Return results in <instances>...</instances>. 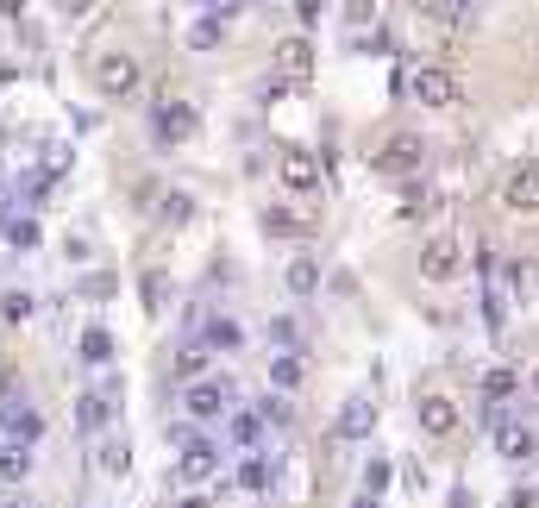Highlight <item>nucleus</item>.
<instances>
[{
    "label": "nucleus",
    "mask_w": 539,
    "mask_h": 508,
    "mask_svg": "<svg viewBox=\"0 0 539 508\" xmlns=\"http://www.w3.org/2000/svg\"><path fill=\"white\" fill-rule=\"evenodd\" d=\"M120 402H126V377H120V371H101V377L76 396V427H82V433H107L113 414H120Z\"/></svg>",
    "instance_id": "obj_1"
},
{
    "label": "nucleus",
    "mask_w": 539,
    "mask_h": 508,
    "mask_svg": "<svg viewBox=\"0 0 539 508\" xmlns=\"http://www.w3.org/2000/svg\"><path fill=\"white\" fill-rule=\"evenodd\" d=\"M151 145L157 151H176V145H189V138L201 132V107L195 101H182V95H163L157 107H151Z\"/></svg>",
    "instance_id": "obj_2"
},
{
    "label": "nucleus",
    "mask_w": 539,
    "mask_h": 508,
    "mask_svg": "<svg viewBox=\"0 0 539 508\" xmlns=\"http://www.w3.org/2000/svg\"><path fill=\"white\" fill-rule=\"evenodd\" d=\"M232 408H239V383L220 377V371L182 389V414H189V421H220V414H232Z\"/></svg>",
    "instance_id": "obj_3"
},
{
    "label": "nucleus",
    "mask_w": 539,
    "mask_h": 508,
    "mask_svg": "<svg viewBox=\"0 0 539 508\" xmlns=\"http://www.w3.org/2000/svg\"><path fill=\"white\" fill-rule=\"evenodd\" d=\"M420 164H427V145H420V132H389L383 145H377V157H370V170H377V176H395V182L420 176Z\"/></svg>",
    "instance_id": "obj_4"
},
{
    "label": "nucleus",
    "mask_w": 539,
    "mask_h": 508,
    "mask_svg": "<svg viewBox=\"0 0 539 508\" xmlns=\"http://www.w3.org/2000/svg\"><path fill=\"white\" fill-rule=\"evenodd\" d=\"M220 440H195L189 452H176V465H170V490H207V483L220 477Z\"/></svg>",
    "instance_id": "obj_5"
},
{
    "label": "nucleus",
    "mask_w": 539,
    "mask_h": 508,
    "mask_svg": "<svg viewBox=\"0 0 539 508\" xmlns=\"http://www.w3.org/2000/svg\"><path fill=\"white\" fill-rule=\"evenodd\" d=\"M138 82H145V69H138L132 51H101V57H95V88H101L107 101L138 95Z\"/></svg>",
    "instance_id": "obj_6"
},
{
    "label": "nucleus",
    "mask_w": 539,
    "mask_h": 508,
    "mask_svg": "<svg viewBox=\"0 0 539 508\" xmlns=\"http://www.w3.org/2000/svg\"><path fill=\"white\" fill-rule=\"evenodd\" d=\"M408 95L420 107H458L464 101V82L452 76V69H439V63H420L414 76H408Z\"/></svg>",
    "instance_id": "obj_7"
},
{
    "label": "nucleus",
    "mask_w": 539,
    "mask_h": 508,
    "mask_svg": "<svg viewBox=\"0 0 539 508\" xmlns=\"http://www.w3.org/2000/svg\"><path fill=\"white\" fill-rule=\"evenodd\" d=\"M38 433H44V414L26 402V396H0V440H13V446H38Z\"/></svg>",
    "instance_id": "obj_8"
},
{
    "label": "nucleus",
    "mask_w": 539,
    "mask_h": 508,
    "mask_svg": "<svg viewBox=\"0 0 539 508\" xmlns=\"http://www.w3.org/2000/svg\"><path fill=\"white\" fill-rule=\"evenodd\" d=\"M420 276H427V283H458V276H464V245L452 233L427 239V245H420Z\"/></svg>",
    "instance_id": "obj_9"
},
{
    "label": "nucleus",
    "mask_w": 539,
    "mask_h": 508,
    "mask_svg": "<svg viewBox=\"0 0 539 508\" xmlns=\"http://www.w3.org/2000/svg\"><path fill=\"white\" fill-rule=\"evenodd\" d=\"M414 421H420L427 440H452V433H458V402L439 396V389H420V396H414Z\"/></svg>",
    "instance_id": "obj_10"
},
{
    "label": "nucleus",
    "mask_w": 539,
    "mask_h": 508,
    "mask_svg": "<svg viewBox=\"0 0 539 508\" xmlns=\"http://www.w3.org/2000/svg\"><path fill=\"white\" fill-rule=\"evenodd\" d=\"M370 427H377V396H370V389H358V396H345V402H339L333 440H345V446H358V440H370Z\"/></svg>",
    "instance_id": "obj_11"
},
{
    "label": "nucleus",
    "mask_w": 539,
    "mask_h": 508,
    "mask_svg": "<svg viewBox=\"0 0 539 508\" xmlns=\"http://www.w3.org/2000/svg\"><path fill=\"white\" fill-rule=\"evenodd\" d=\"M502 201L514 207V214H539V164H533V157L508 164V176H502Z\"/></svg>",
    "instance_id": "obj_12"
},
{
    "label": "nucleus",
    "mask_w": 539,
    "mask_h": 508,
    "mask_svg": "<svg viewBox=\"0 0 539 508\" xmlns=\"http://www.w3.org/2000/svg\"><path fill=\"white\" fill-rule=\"evenodd\" d=\"M195 345H207V352H239V345H245V327H239V320H232V314H214V308H207L201 314V333H195Z\"/></svg>",
    "instance_id": "obj_13"
},
{
    "label": "nucleus",
    "mask_w": 539,
    "mask_h": 508,
    "mask_svg": "<svg viewBox=\"0 0 539 508\" xmlns=\"http://www.w3.org/2000/svg\"><path fill=\"white\" fill-rule=\"evenodd\" d=\"M276 477H283V465H276L270 452H245V458H239V471H232V483H239V490H251V496H270V490H276Z\"/></svg>",
    "instance_id": "obj_14"
},
{
    "label": "nucleus",
    "mask_w": 539,
    "mask_h": 508,
    "mask_svg": "<svg viewBox=\"0 0 539 508\" xmlns=\"http://www.w3.org/2000/svg\"><path fill=\"white\" fill-rule=\"evenodd\" d=\"M239 13H245V7H207L201 19H189V32H182V38H189V51H214V44L226 38V26H232Z\"/></svg>",
    "instance_id": "obj_15"
},
{
    "label": "nucleus",
    "mask_w": 539,
    "mask_h": 508,
    "mask_svg": "<svg viewBox=\"0 0 539 508\" xmlns=\"http://www.w3.org/2000/svg\"><path fill=\"white\" fill-rule=\"evenodd\" d=\"M276 170H283V182H289L295 195H314L320 189V164H314V151H301V145H283V164H276Z\"/></svg>",
    "instance_id": "obj_16"
},
{
    "label": "nucleus",
    "mask_w": 539,
    "mask_h": 508,
    "mask_svg": "<svg viewBox=\"0 0 539 508\" xmlns=\"http://www.w3.org/2000/svg\"><path fill=\"white\" fill-rule=\"evenodd\" d=\"M264 433H270V427H264V414H257V402H251V408L239 402V408L226 414V440L239 446V452H257V446H264Z\"/></svg>",
    "instance_id": "obj_17"
},
{
    "label": "nucleus",
    "mask_w": 539,
    "mask_h": 508,
    "mask_svg": "<svg viewBox=\"0 0 539 508\" xmlns=\"http://www.w3.org/2000/svg\"><path fill=\"white\" fill-rule=\"evenodd\" d=\"M502 295H508V302L539 295V264L533 258H502Z\"/></svg>",
    "instance_id": "obj_18"
},
{
    "label": "nucleus",
    "mask_w": 539,
    "mask_h": 508,
    "mask_svg": "<svg viewBox=\"0 0 539 508\" xmlns=\"http://www.w3.org/2000/svg\"><path fill=\"white\" fill-rule=\"evenodd\" d=\"M270 57H276V69H283L289 82H301V76L314 69V44L295 32V38H276V51H270Z\"/></svg>",
    "instance_id": "obj_19"
},
{
    "label": "nucleus",
    "mask_w": 539,
    "mask_h": 508,
    "mask_svg": "<svg viewBox=\"0 0 539 508\" xmlns=\"http://www.w3.org/2000/svg\"><path fill=\"white\" fill-rule=\"evenodd\" d=\"M76 352H82V364H88V371H113V358H120V345H113V333H107V327H82Z\"/></svg>",
    "instance_id": "obj_20"
},
{
    "label": "nucleus",
    "mask_w": 539,
    "mask_h": 508,
    "mask_svg": "<svg viewBox=\"0 0 539 508\" xmlns=\"http://www.w3.org/2000/svg\"><path fill=\"white\" fill-rule=\"evenodd\" d=\"M170 377L189 389V383H201V377H214V352L207 345H182V352L170 358Z\"/></svg>",
    "instance_id": "obj_21"
},
{
    "label": "nucleus",
    "mask_w": 539,
    "mask_h": 508,
    "mask_svg": "<svg viewBox=\"0 0 539 508\" xmlns=\"http://www.w3.org/2000/svg\"><path fill=\"white\" fill-rule=\"evenodd\" d=\"M301 383H308V358H301V352H276L270 358V389H276V396H295Z\"/></svg>",
    "instance_id": "obj_22"
},
{
    "label": "nucleus",
    "mask_w": 539,
    "mask_h": 508,
    "mask_svg": "<svg viewBox=\"0 0 539 508\" xmlns=\"http://www.w3.org/2000/svg\"><path fill=\"white\" fill-rule=\"evenodd\" d=\"M95 471H101V477H126V471H132V446H126V433H107V440L95 446Z\"/></svg>",
    "instance_id": "obj_23"
},
{
    "label": "nucleus",
    "mask_w": 539,
    "mask_h": 508,
    "mask_svg": "<svg viewBox=\"0 0 539 508\" xmlns=\"http://www.w3.org/2000/svg\"><path fill=\"white\" fill-rule=\"evenodd\" d=\"M514 396H521V371H508V364H489V371H483V396L477 402H514Z\"/></svg>",
    "instance_id": "obj_24"
},
{
    "label": "nucleus",
    "mask_w": 539,
    "mask_h": 508,
    "mask_svg": "<svg viewBox=\"0 0 539 508\" xmlns=\"http://www.w3.org/2000/svg\"><path fill=\"white\" fill-rule=\"evenodd\" d=\"M496 452H502V458H514V465H521V458H533V452H539V440H533V427H521V421H508V427L496 433Z\"/></svg>",
    "instance_id": "obj_25"
},
{
    "label": "nucleus",
    "mask_w": 539,
    "mask_h": 508,
    "mask_svg": "<svg viewBox=\"0 0 539 508\" xmlns=\"http://www.w3.org/2000/svg\"><path fill=\"white\" fill-rule=\"evenodd\" d=\"M257 226H264L270 239H308V220H295L289 207H264V214H257Z\"/></svg>",
    "instance_id": "obj_26"
},
{
    "label": "nucleus",
    "mask_w": 539,
    "mask_h": 508,
    "mask_svg": "<svg viewBox=\"0 0 539 508\" xmlns=\"http://www.w3.org/2000/svg\"><path fill=\"white\" fill-rule=\"evenodd\" d=\"M32 477V446L0 440V483H26Z\"/></svg>",
    "instance_id": "obj_27"
},
{
    "label": "nucleus",
    "mask_w": 539,
    "mask_h": 508,
    "mask_svg": "<svg viewBox=\"0 0 539 508\" xmlns=\"http://www.w3.org/2000/svg\"><path fill=\"white\" fill-rule=\"evenodd\" d=\"M157 220H163V226H189V220H195V195H189V189L157 195Z\"/></svg>",
    "instance_id": "obj_28"
},
{
    "label": "nucleus",
    "mask_w": 539,
    "mask_h": 508,
    "mask_svg": "<svg viewBox=\"0 0 539 508\" xmlns=\"http://www.w3.org/2000/svg\"><path fill=\"white\" fill-rule=\"evenodd\" d=\"M257 414H264V427H270V433H289V427H295V402H289V396H276V389H270V396H257Z\"/></svg>",
    "instance_id": "obj_29"
},
{
    "label": "nucleus",
    "mask_w": 539,
    "mask_h": 508,
    "mask_svg": "<svg viewBox=\"0 0 539 508\" xmlns=\"http://www.w3.org/2000/svg\"><path fill=\"white\" fill-rule=\"evenodd\" d=\"M283 283H289V295H314V289H320V264L308 258V251H301V258H289Z\"/></svg>",
    "instance_id": "obj_30"
},
{
    "label": "nucleus",
    "mask_w": 539,
    "mask_h": 508,
    "mask_svg": "<svg viewBox=\"0 0 539 508\" xmlns=\"http://www.w3.org/2000/svg\"><path fill=\"white\" fill-rule=\"evenodd\" d=\"M0 239H7L13 251H32V245H38V220H32V214H13L7 226H0Z\"/></svg>",
    "instance_id": "obj_31"
},
{
    "label": "nucleus",
    "mask_w": 539,
    "mask_h": 508,
    "mask_svg": "<svg viewBox=\"0 0 539 508\" xmlns=\"http://www.w3.org/2000/svg\"><path fill=\"white\" fill-rule=\"evenodd\" d=\"M113 289H120V283H113V270H88V276H76V295H82V302H107Z\"/></svg>",
    "instance_id": "obj_32"
},
{
    "label": "nucleus",
    "mask_w": 539,
    "mask_h": 508,
    "mask_svg": "<svg viewBox=\"0 0 539 508\" xmlns=\"http://www.w3.org/2000/svg\"><path fill=\"white\" fill-rule=\"evenodd\" d=\"M0 314H7L13 327H19V320L38 314V295H32V289H7V295H0Z\"/></svg>",
    "instance_id": "obj_33"
},
{
    "label": "nucleus",
    "mask_w": 539,
    "mask_h": 508,
    "mask_svg": "<svg viewBox=\"0 0 539 508\" xmlns=\"http://www.w3.org/2000/svg\"><path fill=\"white\" fill-rule=\"evenodd\" d=\"M389 477H395V465H389V458H370V465H364V477H358V483H364L358 496H370V502H377V496L389 490Z\"/></svg>",
    "instance_id": "obj_34"
},
{
    "label": "nucleus",
    "mask_w": 539,
    "mask_h": 508,
    "mask_svg": "<svg viewBox=\"0 0 539 508\" xmlns=\"http://www.w3.org/2000/svg\"><path fill=\"white\" fill-rule=\"evenodd\" d=\"M270 345H276V352H301V327H295L289 314H276V320H270Z\"/></svg>",
    "instance_id": "obj_35"
},
{
    "label": "nucleus",
    "mask_w": 539,
    "mask_h": 508,
    "mask_svg": "<svg viewBox=\"0 0 539 508\" xmlns=\"http://www.w3.org/2000/svg\"><path fill=\"white\" fill-rule=\"evenodd\" d=\"M420 13H427L433 26H471V7H445V0L439 7H420Z\"/></svg>",
    "instance_id": "obj_36"
},
{
    "label": "nucleus",
    "mask_w": 539,
    "mask_h": 508,
    "mask_svg": "<svg viewBox=\"0 0 539 508\" xmlns=\"http://www.w3.org/2000/svg\"><path fill=\"white\" fill-rule=\"evenodd\" d=\"M508 421H514V414H508L502 402H477V427H489V433H502Z\"/></svg>",
    "instance_id": "obj_37"
},
{
    "label": "nucleus",
    "mask_w": 539,
    "mask_h": 508,
    "mask_svg": "<svg viewBox=\"0 0 539 508\" xmlns=\"http://www.w3.org/2000/svg\"><path fill=\"white\" fill-rule=\"evenodd\" d=\"M13 214H26V207H19V195H13V182H0V226H7Z\"/></svg>",
    "instance_id": "obj_38"
},
{
    "label": "nucleus",
    "mask_w": 539,
    "mask_h": 508,
    "mask_svg": "<svg viewBox=\"0 0 539 508\" xmlns=\"http://www.w3.org/2000/svg\"><path fill=\"white\" fill-rule=\"evenodd\" d=\"M295 26H301V38L320 26V7H314V0H301V7H295Z\"/></svg>",
    "instance_id": "obj_39"
},
{
    "label": "nucleus",
    "mask_w": 539,
    "mask_h": 508,
    "mask_svg": "<svg viewBox=\"0 0 539 508\" xmlns=\"http://www.w3.org/2000/svg\"><path fill=\"white\" fill-rule=\"evenodd\" d=\"M445 508H477V496H471V490H464V483H458V490L445 496Z\"/></svg>",
    "instance_id": "obj_40"
},
{
    "label": "nucleus",
    "mask_w": 539,
    "mask_h": 508,
    "mask_svg": "<svg viewBox=\"0 0 539 508\" xmlns=\"http://www.w3.org/2000/svg\"><path fill=\"white\" fill-rule=\"evenodd\" d=\"M533 502H539L533 490H508V508H533Z\"/></svg>",
    "instance_id": "obj_41"
},
{
    "label": "nucleus",
    "mask_w": 539,
    "mask_h": 508,
    "mask_svg": "<svg viewBox=\"0 0 539 508\" xmlns=\"http://www.w3.org/2000/svg\"><path fill=\"white\" fill-rule=\"evenodd\" d=\"M176 508H214V502H207V496H182Z\"/></svg>",
    "instance_id": "obj_42"
},
{
    "label": "nucleus",
    "mask_w": 539,
    "mask_h": 508,
    "mask_svg": "<svg viewBox=\"0 0 539 508\" xmlns=\"http://www.w3.org/2000/svg\"><path fill=\"white\" fill-rule=\"evenodd\" d=\"M0 508H32V502H26V496H7V502H0Z\"/></svg>",
    "instance_id": "obj_43"
},
{
    "label": "nucleus",
    "mask_w": 539,
    "mask_h": 508,
    "mask_svg": "<svg viewBox=\"0 0 539 508\" xmlns=\"http://www.w3.org/2000/svg\"><path fill=\"white\" fill-rule=\"evenodd\" d=\"M351 508H383V502H370V496H358V502H351Z\"/></svg>",
    "instance_id": "obj_44"
},
{
    "label": "nucleus",
    "mask_w": 539,
    "mask_h": 508,
    "mask_svg": "<svg viewBox=\"0 0 539 508\" xmlns=\"http://www.w3.org/2000/svg\"><path fill=\"white\" fill-rule=\"evenodd\" d=\"M533 396H539V364H533Z\"/></svg>",
    "instance_id": "obj_45"
},
{
    "label": "nucleus",
    "mask_w": 539,
    "mask_h": 508,
    "mask_svg": "<svg viewBox=\"0 0 539 508\" xmlns=\"http://www.w3.org/2000/svg\"><path fill=\"white\" fill-rule=\"evenodd\" d=\"M95 508H107V502H95Z\"/></svg>",
    "instance_id": "obj_46"
},
{
    "label": "nucleus",
    "mask_w": 539,
    "mask_h": 508,
    "mask_svg": "<svg viewBox=\"0 0 539 508\" xmlns=\"http://www.w3.org/2000/svg\"><path fill=\"white\" fill-rule=\"evenodd\" d=\"M0 63H7V57H0Z\"/></svg>",
    "instance_id": "obj_47"
}]
</instances>
